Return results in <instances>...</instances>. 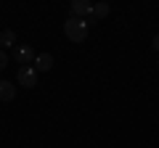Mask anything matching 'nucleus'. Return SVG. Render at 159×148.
<instances>
[{
    "instance_id": "obj_1",
    "label": "nucleus",
    "mask_w": 159,
    "mask_h": 148,
    "mask_svg": "<svg viewBox=\"0 0 159 148\" xmlns=\"http://www.w3.org/2000/svg\"><path fill=\"white\" fill-rule=\"evenodd\" d=\"M64 34H66L72 42H85L88 40V21L85 19L69 16L66 21H64Z\"/></svg>"
},
{
    "instance_id": "obj_2",
    "label": "nucleus",
    "mask_w": 159,
    "mask_h": 148,
    "mask_svg": "<svg viewBox=\"0 0 159 148\" xmlns=\"http://www.w3.org/2000/svg\"><path fill=\"white\" fill-rule=\"evenodd\" d=\"M16 80H19L21 87H34V85H37V72H34L32 66H21L19 74H16Z\"/></svg>"
},
{
    "instance_id": "obj_3",
    "label": "nucleus",
    "mask_w": 159,
    "mask_h": 148,
    "mask_svg": "<svg viewBox=\"0 0 159 148\" xmlns=\"http://www.w3.org/2000/svg\"><path fill=\"white\" fill-rule=\"evenodd\" d=\"M13 58H16V63H24V66H29V63H34L37 53H34L29 45H19L16 50H13Z\"/></svg>"
},
{
    "instance_id": "obj_4",
    "label": "nucleus",
    "mask_w": 159,
    "mask_h": 148,
    "mask_svg": "<svg viewBox=\"0 0 159 148\" xmlns=\"http://www.w3.org/2000/svg\"><path fill=\"white\" fill-rule=\"evenodd\" d=\"M90 11H93V3H88V0H72V16L74 19H85L88 21Z\"/></svg>"
},
{
    "instance_id": "obj_5",
    "label": "nucleus",
    "mask_w": 159,
    "mask_h": 148,
    "mask_svg": "<svg viewBox=\"0 0 159 148\" xmlns=\"http://www.w3.org/2000/svg\"><path fill=\"white\" fill-rule=\"evenodd\" d=\"M34 72H51V69H53V56H51V53H40V56L37 58H34Z\"/></svg>"
},
{
    "instance_id": "obj_6",
    "label": "nucleus",
    "mask_w": 159,
    "mask_h": 148,
    "mask_svg": "<svg viewBox=\"0 0 159 148\" xmlns=\"http://www.w3.org/2000/svg\"><path fill=\"white\" fill-rule=\"evenodd\" d=\"M106 16H109V3H96L93 11H90V16H88V24L90 21H101V19H106Z\"/></svg>"
},
{
    "instance_id": "obj_7",
    "label": "nucleus",
    "mask_w": 159,
    "mask_h": 148,
    "mask_svg": "<svg viewBox=\"0 0 159 148\" xmlns=\"http://www.w3.org/2000/svg\"><path fill=\"white\" fill-rule=\"evenodd\" d=\"M11 45H16V32L13 29H3L0 32V48H11Z\"/></svg>"
},
{
    "instance_id": "obj_8",
    "label": "nucleus",
    "mask_w": 159,
    "mask_h": 148,
    "mask_svg": "<svg viewBox=\"0 0 159 148\" xmlns=\"http://www.w3.org/2000/svg\"><path fill=\"white\" fill-rule=\"evenodd\" d=\"M11 98H13V85L0 80V101H11Z\"/></svg>"
},
{
    "instance_id": "obj_9",
    "label": "nucleus",
    "mask_w": 159,
    "mask_h": 148,
    "mask_svg": "<svg viewBox=\"0 0 159 148\" xmlns=\"http://www.w3.org/2000/svg\"><path fill=\"white\" fill-rule=\"evenodd\" d=\"M8 66V56H6V50H0V72Z\"/></svg>"
},
{
    "instance_id": "obj_10",
    "label": "nucleus",
    "mask_w": 159,
    "mask_h": 148,
    "mask_svg": "<svg viewBox=\"0 0 159 148\" xmlns=\"http://www.w3.org/2000/svg\"><path fill=\"white\" fill-rule=\"evenodd\" d=\"M151 45H154V48H157V50H159V34H157V37H154V42H151Z\"/></svg>"
},
{
    "instance_id": "obj_11",
    "label": "nucleus",
    "mask_w": 159,
    "mask_h": 148,
    "mask_svg": "<svg viewBox=\"0 0 159 148\" xmlns=\"http://www.w3.org/2000/svg\"><path fill=\"white\" fill-rule=\"evenodd\" d=\"M157 66H159V63H157Z\"/></svg>"
}]
</instances>
